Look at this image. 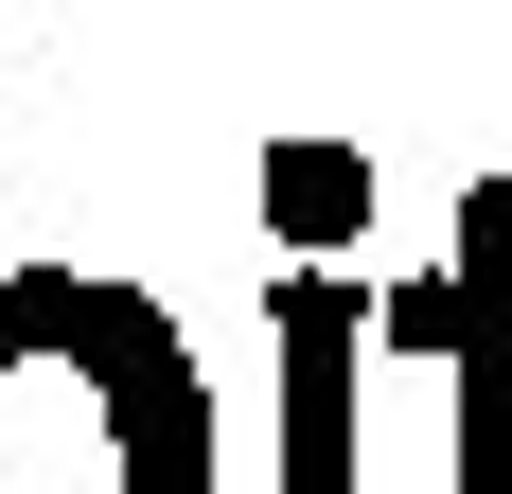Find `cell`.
<instances>
[{"instance_id":"cell-1","label":"cell","mask_w":512,"mask_h":494,"mask_svg":"<svg viewBox=\"0 0 512 494\" xmlns=\"http://www.w3.org/2000/svg\"><path fill=\"white\" fill-rule=\"evenodd\" d=\"M0 494H212V389L106 265H0Z\"/></svg>"},{"instance_id":"cell-2","label":"cell","mask_w":512,"mask_h":494,"mask_svg":"<svg viewBox=\"0 0 512 494\" xmlns=\"http://www.w3.org/2000/svg\"><path fill=\"white\" fill-rule=\"evenodd\" d=\"M389 353H460V494H512V177L460 195V265L371 300Z\"/></svg>"},{"instance_id":"cell-3","label":"cell","mask_w":512,"mask_h":494,"mask_svg":"<svg viewBox=\"0 0 512 494\" xmlns=\"http://www.w3.org/2000/svg\"><path fill=\"white\" fill-rule=\"evenodd\" d=\"M283 494H354V353H371V283L354 265H283Z\"/></svg>"}]
</instances>
